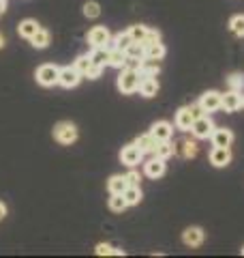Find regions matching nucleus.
I'll list each match as a JSON object with an SVG mask.
<instances>
[{"label":"nucleus","mask_w":244,"mask_h":258,"mask_svg":"<svg viewBox=\"0 0 244 258\" xmlns=\"http://www.w3.org/2000/svg\"><path fill=\"white\" fill-rule=\"evenodd\" d=\"M140 82H142V74L140 69H131L125 67L118 76V91L125 95H131L135 91H140Z\"/></svg>","instance_id":"1"},{"label":"nucleus","mask_w":244,"mask_h":258,"mask_svg":"<svg viewBox=\"0 0 244 258\" xmlns=\"http://www.w3.org/2000/svg\"><path fill=\"white\" fill-rule=\"evenodd\" d=\"M214 129H216V127H214V123H212V118H210L208 114H203V116H199V118L193 120L191 134H193L197 140H206V138H210V136H212Z\"/></svg>","instance_id":"2"},{"label":"nucleus","mask_w":244,"mask_h":258,"mask_svg":"<svg viewBox=\"0 0 244 258\" xmlns=\"http://www.w3.org/2000/svg\"><path fill=\"white\" fill-rule=\"evenodd\" d=\"M54 138L60 144H73L77 140V127L69 123V120H60V123L54 127Z\"/></svg>","instance_id":"3"},{"label":"nucleus","mask_w":244,"mask_h":258,"mask_svg":"<svg viewBox=\"0 0 244 258\" xmlns=\"http://www.w3.org/2000/svg\"><path fill=\"white\" fill-rule=\"evenodd\" d=\"M58 76H60V69L56 64H41L37 69V82L41 86H54L58 84Z\"/></svg>","instance_id":"4"},{"label":"nucleus","mask_w":244,"mask_h":258,"mask_svg":"<svg viewBox=\"0 0 244 258\" xmlns=\"http://www.w3.org/2000/svg\"><path fill=\"white\" fill-rule=\"evenodd\" d=\"M199 108L203 112H216V110H221V93H216V91H208V93H203L199 97Z\"/></svg>","instance_id":"5"},{"label":"nucleus","mask_w":244,"mask_h":258,"mask_svg":"<svg viewBox=\"0 0 244 258\" xmlns=\"http://www.w3.org/2000/svg\"><path fill=\"white\" fill-rule=\"evenodd\" d=\"M221 108L225 112H238L242 108V95L240 91H227L225 95H221Z\"/></svg>","instance_id":"6"},{"label":"nucleus","mask_w":244,"mask_h":258,"mask_svg":"<svg viewBox=\"0 0 244 258\" xmlns=\"http://www.w3.org/2000/svg\"><path fill=\"white\" fill-rule=\"evenodd\" d=\"M81 78H84V76H81L75 67H62L60 69V76H58V84L64 86V88H73V86L79 84Z\"/></svg>","instance_id":"7"},{"label":"nucleus","mask_w":244,"mask_h":258,"mask_svg":"<svg viewBox=\"0 0 244 258\" xmlns=\"http://www.w3.org/2000/svg\"><path fill=\"white\" fill-rule=\"evenodd\" d=\"M109 39H111V35L105 26H94L90 32H88V43L92 47H105Z\"/></svg>","instance_id":"8"},{"label":"nucleus","mask_w":244,"mask_h":258,"mask_svg":"<svg viewBox=\"0 0 244 258\" xmlns=\"http://www.w3.org/2000/svg\"><path fill=\"white\" fill-rule=\"evenodd\" d=\"M142 157H144V153L137 149L135 144H127V147L120 151V161L122 164H127V166H131V168L140 164Z\"/></svg>","instance_id":"9"},{"label":"nucleus","mask_w":244,"mask_h":258,"mask_svg":"<svg viewBox=\"0 0 244 258\" xmlns=\"http://www.w3.org/2000/svg\"><path fill=\"white\" fill-rule=\"evenodd\" d=\"M231 161V151L229 147H214L210 151V164L216 168H225Z\"/></svg>","instance_id":"10"},{"label":"nucleus","mask_w":244,"mask_h":258,"mask_svg":"<svg viewBox=\"0 0 244 258\" xmlns=\"http://www.w3.org/2000/svg\"><path fill=\"white\" fill-rule=\"evenodd\" d=\"M182 241L186 247H199L203 243V230L199 226H191V228H186L182 232Z\"/></svg>","instance_id":"11"},{"label":"nucleus","mask_w":244,"mask_h":258,"mask_svg":"<svg viewBox=\"0 0 244 258\" xmlns=\"http://www.w3.org/2000/svg\"><path fill=\"white\" fill-rule=\"evenodd\" d=\"M193 112H191V106H184L176 112V127L182 129V132H191V125H193Z\"/></svg>","instance_id":"12"},{"label":"nucleus","mask_w":244,"mask_h":258,"mask_svg":"<svg viewBox=\"0 0 244 258\" xmlns=\"http://www.w3.org/2000/svg\"><path fill=\"white\" fill-rule=\"evenodd\" d=\"M161 71V62L157 58H148V56H144L140 60V74L142 78H157V74Z\"/></svg>","instance_id":"13"},{"label":"nucleus","mask_w":244,"mask_h":258,"mask_svg":"<svg viewBox=\"0 0 244 258\" xmlns=\"http://www.w3.org/2000/svg\"><path fill=\"white\" fill-rule=\"evenodd\" d=\"M150 134H152L159 142H161V140H172L174 127H172V123H167V120H159V123H154V125H152Z\"/></svg>","instance_id":"14"},{"label":"nucleus","mask_w":244,"mask_h":258,"mask_svg":"<svg viewBox=\"0 0 244 258\" xmlns=\"http://www.w3.org/2000/svg\"><path fill=\"white\" fill-rule=\"evenodd\" d=\"M144 170H146V176H150V179H159V176L165 174V159L154 155L148 164H146Z\"/></svg>","instance_id":"15"},{"label":"nucleus","mask_w":244,"mask_h":258,"mask_svg":"<svg viewBox=\"0 0 244 258\" xmlns=\"http://www.w3.org/2000/svg\"><path fill=\"white\" fill-rule=\"evenodd\" d=\"M133 144H135V147L140 149V151L144 153V155H146V153H154V151H157L159 140L154 138L152 134H144V136H140V138H135V142H133Z\"/></svg>","instance_id":"16"},{"label":"nucleus","mask_w":244,"mask_h":258,"mask_svg":"<svg viewBox=\"0 0 244 258\" xmlns=\"http://www.w3.org/2000/svg\"><path fill=\"white\" fill-rule=\"evenodd\" d=\"M212 144L214 147H231V142H233V134H231V129H214L212 132Z\"/></svg>","instance_id":"17"},{"label":"nucleus","mask_w":244,"mask_h":258,"mask_svg":"<svg viewBox=\"0 0 244 258\" xmlns=\"http://www.w3.org/2000/svg\"><path fill=\"white\" fill-rule=\"evenodd\" d=\"M133 43V39H131V35H129V30L127 32H120V35H116L113 39H109L107 41V50H113V47H118V50H122V52H127V47Z\"/></svg>","instance_id":"18"},{"label":"nucleus","mask_w":244,"mask_h":258,"mask_svg":"<svg viewBox=\"0 0 244 258\" xmlns=\"http://www.w3.org/2000/svg\"><path fill=\"white\" fill-rule=\"evenodd\" d=\"M140 93L144 97H154L159 93V82H157V78H142V82H140Z\"/></svg>","instance_id":"19"},{"label":"nucleus","mask_w":244,"mask_h":258,"mask_svg":"<svg viewBox=\"0 0 244 258\" xmlns=\"http://www.w3.org/2000/svg\"><path fill=\"white\" fill-rule=\"evenodd\" d=\"M30 43H32V47H37V50H43V47L50 45V32L45 28H39L35 35L30 37Z\"/></svg>","instance_id":"20"},{"label":"nucleus","mask_w":244,"mask_h":258,"mask_svg":"<svg viewBox=\"0 0 244 258\" xmlns=\"http://www.w3.org/2000/svg\"><path fill=\"white\" fill-rule=\"evenodd\" d=\"M109 67L113 69H125V64H127V52H122L118 50V47H113V50H109Z\"/></svg>","instance_id":"21"},{"label":"nucleus","mask_w":244,"mask_h":258,"mask_svg":"<svg viewBox=\"0 0 244 258\" xmlns=\"http://www.w3.org/2000/svg\"><path fill=\"white\" fill-rule=\"evenodd\" d=\"M122 196H125V200H127L129 207L140 205V200H142V189H140V185H129V187L122 191Z\"/></svg>","instance_id":"22"},{"label":"nucleus","mask_w":244,"mask_h":258,"mask_svg":"<svg viewBox=\"0 0 244 258\" xmlns=\"http://www.w3.org/2000/svg\"><path fill=\"white\" fill-rule=\"evenodd\" d=\"M129 187V183H127V179L122 174H113L111 179L107 181V189H109V194H122Z\"/></svg>","instance_id":"23"},{"label":"nucleus","mask_w":244,"mask_h":258,"mask_svg":"<svg viewBox=\"0 0 244 258\" xmlns=\"http://www.w3.org/2000/svg\"><path fill=\"white\" fill-rule=\"evenodd\" d=\"M176 153V147L169 140H161L159 144H157V151H154V155L157 157H161V159H169Z\"/></svg>","instance_id":"24"},{"label":"nucleus","mask_w":244,"mask_h":258,"mask_svg":"<svg viewBox=\"0 0 244 258\" xmlns=\"http://www.w3.org/2000/svg\"><path fill=\"white\" fill-rule=\"evenodd\" d=\"M90 60H92V64H101V67H105V64L109 62V50L107 47H94L92 54H90Z\"/></svg>","instance_id":"25"},{"label":"nucleus","mask_w":244,"mask_h":258,"mask_svg":"<svg viewBox=\"0 0 244 258\" xmlns=\"http://www.w3.org/2000/svg\"><path fill=\"white\" fill-rule=\"evenodd\" d=\"M144 47H146V56H148V58H157V60H161L163 56H165V45H163L161 41H154V43L144 45Z\"/></svg>","instance_id":"26"},{"label":"nucleus","mask_w":244,"mask_h":258,"mask_svg":"<svg viewBox=\"0 0 244 258\" xmlns=\"http://www.w3.org/2000/svg\"><path fill=\"white\" fill-rule=\"evenodd\" d=\"M129 205H127V200H125V196L122 194H111V198H109V209L113 213H122L127 209Z\"/></svg>","instance_id":"27"},{"label":"nucleus","mask_w":244,"mask_h":258,"mask_svg":"<svg viewBox=\"0 0 244 258\" xmlns=\"http://www.w3.org/2000/svg\"><path fill=\"white\" fill-rule=\"evenodd\" d=\"M39 28H41V26H39L35 20H24V22L20 24V35H22V37H26V39H30Z\"/></svg>","instance_id":"28"},{"label":"nucleus","mask_w":244,"mask_h":258,"mask_svg":"<svg viewBox=\"0 0 244 258\" xmlns=\"http://www.w3.org/2000/svg\"><path fill=\"white\" fill-rule=\"evenodd\" d=\"M129 35L135 43H144L146 41V35H148V26H142V24H137V26H131L129 28Z\"/></svg>","instance_id":"29"},{"label":"nucleus","mask_w":244,"mask_h":258,"mask_svg":"<svg viewBox=\"0 0 244 258\" xmlns=\"http://www.w3.org/2000/svg\"><path fill=\"white\" fill-rule=\"evenodd\" d=\"M197 151H199L197 142H193V140H184V142H180V153H182L186 159L195 157V155H197Z\"/></svg>","instance_id":"30"},{"label":"nucleus","mask_w":244,"mask_h":258,"mask_svg":"<svg viewBox=\"0 0 244 258\" xmlns=\"http://www.w3.org/2000/svg\"><path fill=\"white\" fill-rule=\"evenodd\" d=\"M229 28L235 37H244V15H233L229 20Z\"/></svg>","instance_id":"31"},{"label":"nucleus","mask_w":244,"mask_h":258,"mask_svg":"<svg viewBox=\"0 0 244 258\" xmlns=\"http://www.w3.org/2000/svg\"><path fill=\"white\" fill-rule=\"evenodd\" d=\"M127 56L129 58H137V60H142L144 56H146V47H144V43H131L127 47Z\"/></svg>","instance_id":"32"},{"label":"nucleus","mask_w":244,"mask_h":258,"mask_svg":"<svg viewBox=\"0 0 244 258\" xmlns=\"http://www.w3.org/2000/svg\"><path fill=\"white\" fill-rule=\"evenodd\" d=\"M99 256H109V254H116V256H125V249H116V247H111L109 243H99L94 249Z\"/></svg>","instance_id":"33"},{"label":"nucleus","mask_w":244,"mask_h":258,"mask_svg":"<svg viewBox=\"0 0 244 258\" xmlns=\"http://www.w3.org/2000/svg\"><path fill=\"white\" fill-rule=\"evenodd\" d=\"M227 84H229L231 91H242L244 88V74H231L227 78Z\"/></svg>","instance_id":"34"},{"label":"nucleus","mask_w":244,"mask_h":258,"mask_svg":"<svg viewBox=\"0 0 244 258\" xmlns=\"http://www.w3.org/2000/svg\"><path fill=\"white\" fill-rule=\"evenodd\" d=\"M90 64H92V60H90V56H79V58L73 62V67H75L81 76H86V71L90 69Z\"/></svg>","instance_id":"35"},{"label":"nucleus","mask_w":244,"mask_h":258,"mask_svg":"<svg viewBox=\"0 0 244 258\" xmlns=\"http://www.w3.org/2000/svg\"><path fill=\"white\" fill-rule=\"evenodd\" d=\"M84 15H86V18H90V20L99 18V15H101L99 3H86V5H84Z\"/></svg>","instance_id":"36"},{"label":"nucleus","mask_w":244,"mask_h":258,"mask_svg":"<svg viewBox=\"0 0 244 258\" xmlns=\"http://www.w3.org/2000/svg\"><path fill=\"white\" fill-rule=\"evenodd\" d=\"M101 74H103V67H101V64H90V69L86 71V76H84V78H88V80H96Z\"/></svg>","instance_id":"37"},{"label":"nucleus","mask_w":244,"mask_h":258,"mask_svg":"<svg viewBox=\"0 0 244 258\" xmlns=\"http://www.w3.org/2000/svg\"><path fill=\"white\" fill-rule=\"evenodd\" d=\"M125 179H127V183H129V185H140L142 174H140V172H135V170H131L129 174H125Z\"/></svg>","instance_id":"38"},{"label":"nucleus","mask_w":244,"mask_h":258,"mask_svg":"<svg viewBox=\"0 0 244 258\" xmlns=\"http://www.w3.org/2000/svg\"><path fill=\"white\" fill-rule=\"evenodd\" d=\"M5 215H7V207L5 203H0V220H5Z\"/></svg>","instance_id":"39"},{"label":"nucleus","mask_w":244,"mask_h":258,"mask_svg":"<svg viewBox=\"0 0 244 258\" xmlns=\"http://www.w3.org/2000/svg\"><path fill=\"white\" fill-rule=\"evenodd\" d=\"M7 11V0H0V15Z\"/></svg>","instance_id":"40"},{"label":"nucleus","mask_w":244,"mask_h":258,"mask_svg":"<svg viewBox=\"0 0 244 258\" xmlns=\"http://www.w3.org/2000/svg\"><path fill=\"white\" fill-rule=\"evenodd\" d=\"M3 47H5V37L0 35V50H3Z\"/></svg>","instance_id":"41"},{"label":"nucleus","mask_w":244,"mask_h":258,"mask_svg":"<svg viewBox=\"0 0 244 258\" xmlns=\"http://www.w3.org/2000/svg\"><path fill=\"white\" fill-rule=\"evenodd\" d=\"M242 108H244V95H242Z\"/></svg>","instance_id":"42"},{"label":"nucleus","mask_w":244,"mask_h":258,"mask_svg":"<svg viewBox=\"0 0 244 258\" xmlns=\"http://www.w3.org/2000/svg\"><path fill=\"white\" fill-rule=\"evenodd\" d=\"M242 254H244V247H242Z\"/></svg>","instance_id":"43"}]
</instances>
